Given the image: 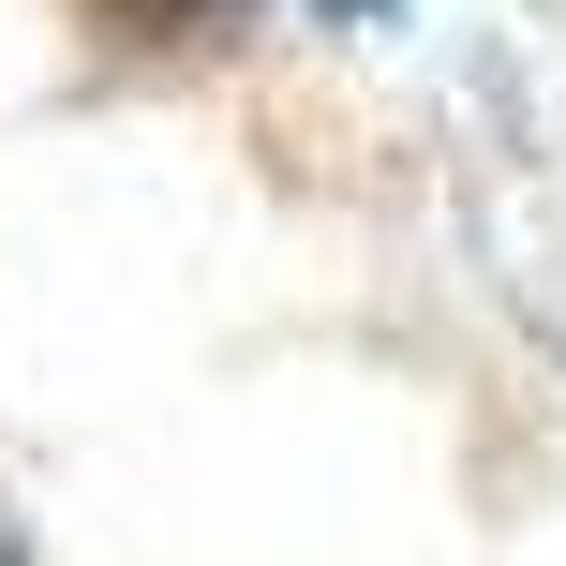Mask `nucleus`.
Here are the masks:
<instances>
[{
  "label": "nucleus",
  "mask_w": 566,
  "mask_h": 566,
  "mask_svg": "<svg viewBox=\"0 0 566 566\" xmlns=\"http://www.w3.org/2000/svg\"><path fill=\"white\" fill-rule=\"evenodd\" d=\"M90 15L135 45H224V30H254V0H90Z\"/></svg>",
  "instance_id": "1"
},
{
  "label": "nucleus",
  "mask_w": 566,
  "mask_h": 566,
  "mask_svg": "<svg viewBox=\"0 0 566 566\" xmlns=\"http://www.w3.org/2000/svg\"><path fill=\"white\" fill-rule=\"evenodd\" d=\"M328 15H358V0H328Z\"/></svg>",
  "instance_id": "2"
}]
</instances>
